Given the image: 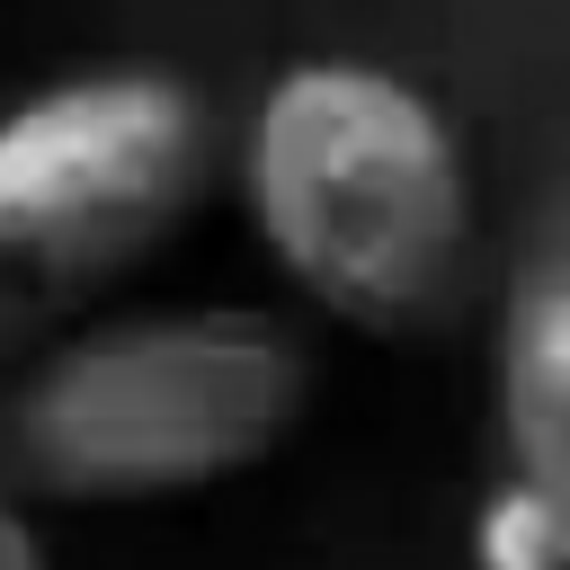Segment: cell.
Returning <instances> with one entry per match:
<instances>
[{"label": "cell", "mask_w": 570, "mask_h": 570, "mask_svg": "<svg viewBox=\"0 0 570 570\" xmlns=\"http://www.w3.org/2000/svg\"><path fill=\"white\" fill-rule=\"evenodd\" d=\"M463 570H570V490L490 472L463 517Z\"/></svg>", "instance_id": "5"}, {"label": "cell", "mask_w": 570, "mask_h": 570, "mask_svg": "<svg viewBox=\"0 0 570 570\" xmlns=\"http://www.w3.org/2000/svg\"><path fill=\"white\" fill-rule=\"evenodd\" d=\"M490 428H499V472L570 490V267L552 240H534L499 285Z\"/></svg>", "instance_id": "4"}, {"label": "cell", "mask_w": 570, "mask_h": 570, "mask_svg": "<svg viewBox=\"0 0 570 570\" xmlns=\"http://www.w3.org/2000/svg\"><path fill=\"white\" fill-rule=\"evenodd\" d=\"M312 347L258 303H116L0 383V481L27 508H160L294 445Z\"/></svg>", "instance_id": "2"}, {"label": "cell", "mask_w": 570, "mask_h": 570, "mask_svg": "<svg viewBox=\"0 0 570 570\" xmlns=\"http://www.w3.org/2000/svg\"><path fill=\"white\" fill-rule=\"evenodd\" d=\"M267 267L356 338H428L481 285V187L454 116L356 53L285 62L232 151Z\"/></svg>", "instance_id": "1"}, {"label": "cell", "mask_w": 570, "mask_h": 570, "mask_svg": "<svg viewBox=\"0 0 570 570\" xmlns=\"http://www.w3.org/2000/svg\"><path fill=\"white\" fill-rule=\"evenodd\" d=\"M0 570H62L53 534H45V508H27L9 481H0Z\"/></svg>", "instance_id": "6"}, {"label": "cell", "mask_w": 570, "mask_h": 570, "mask_svg": "<svg viewBox=\"0 0 570 570\" xmlns=\"http://www.w3.org/2000/svg\"><path fill=\"white\" fill-rule=\"evenodd\" d=\"M214 187V116L178 71L107 62L0 107V383L107 312Z\"/></svg>", "instance_id": "3"}]
</instances>
